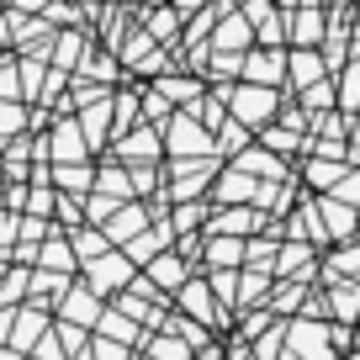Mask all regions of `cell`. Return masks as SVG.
Wrapping results in <instances>:
<instances>
[{"label": "cell", "instance_id": "6", "mask_svg": "<svg viewBox=\"0 0 360 360\" xmlns=\"http://www.w3.org/2000/svg\"><path fill=\"white\" fill-rule=\"evenodd\" d=\"M127 276H133V259H106V265H96L90 270V286H96V292H122L127 286Z\"/></svg>", "mask_w": 360, "mask_h": 360}, {"label": "cell", "instance_id": "24", "mask_svg": "<svg viewBox=\"0 0 360 360\" xmlns=\"http://www.w3.org/2000/svg\"><path fill=\"white\" fill-rule=\"evenodd\" d=\"M196 90H202V85H191V79H165V96H180V101L196 96Z\"/></svg>", "mask_w": 360, "mask_h": 360}, {"label": "cell", "instance_id": "13", "mask_svg": "<svg viewBox=\"0 0 360 360\" xmlns=\"http://www.w3.org/2000/svg\"><path fill=\"white\" fill-rule=\"evenodd\" d=\"M122 244H127V259H148L154 249L169 244V233H138V238H122Z\"/></svg>", "mask_w": 360, "mask_h": 360}, {"label": "cell", "instance_id": "25", "mask_svg": "<svg viewBox=\"0 0 360 360\" xmlns=\"http://www.w3.org/2000/svg\"><path fill=\"white\" fill-rule=\"evenodd\" d=\"M58 43H64V48H58V64H69V58H79V37H75V32H64V37H58Z\"/></svg>", "mask_w": 360, "mask_h": 360}, {"label": "cell", "instance_id": "2", "mask_svg": "<svg viewBox=\"0 0 360 360\" xmlns=\"http://www.w3.org/2000/svg\"><path fill=\"white\" fill-rule=\"evenodd\" d=\"M286 339H292V349H302V355H313V360H328V328H318V323H292L286 328Z\"/></svg>", "mask_w": 360, "mask_h": 360}, {"label": "cell", "instance_id": "27", "mask_svg": "<svg viewBox=\"0 0 360 360\" xmlns=\"http://www.w3.org/2000/svg\"><path fill=\"white\" fill-rule=\"evenodd\" d=\"M345 101H360V64L345 75Z\"/></svg>", "mask_w": 360, "mask_h": 360}, {"label": "cell", "instance_id": "17", "mask_svg": "<svg viewBox=\"0 0 360 360\" xmlns=\"http://www.w3.org/2000/svg\"><path fill=\"white\" fill-rule=\"evenodd\" d=\"M207 255H212V265H233V259H244V244L238 238H217Z\"/></svg>", "mask_w": 360, "mask_h": 360}, {"label": "cell", "instance_id": "28", "mask_svg": "<svg viewBox=\"0 0 360 360\" xmlns=\"http://www.w3.org/2000/svg\"><path fill=\"white\" fill-rule=\"evenodd\" d=\"M127 122H133V101L122 96V101H117V133H127Z\"/></svg>", "mask_w": 360, "mask_h": 360}, {"label": "cell", "instance_id": "30", "mask_svg": "<svg viewBox=\"0 0 360 360\" xmlns=\"http://www.w3.org/2000/svg\"><path fill=\"white\" fill-rule=\"evenodd\" d=\"M11 233H16V223H11V217H6V212H0V249L11 244Z\"/></svg>", "mask_w": 360, "mask_h": 360}, {"label": "cell", "instance_id": "3", "mask_svg": "<svg viewBox=\"0 0 360 360\" xmlns=\"http://www.w3.org/2000/svg\"><path fill=\"white\" fill-rule=\"evenodd\" d=\"M48 159H58V165H79V159H85V133H79V122H58L53 154Z\"/></svg>", "mask_w": 360, "mask_h": 360}, {"label": "cell", "instance_id": "22", "mask_svg": "<svg viewBox=\"0 0 360 360\" xmlns=\"http://www.w3.org/2000/svg\"><path fill=\"white\" fill-rule=\"evenodd\" d=\"M302 101H307V106H328V101H334V90L318 79V85H307V90H302Z\"/></svg>", "mask_w": 360, "mask_h": 360}, {"label": "cell", "instance_id": "4", "mask_svg": "<svg viewBox=\"0 0 360 360\" xmlns=\"http://www.w3.org/2000/svg\"><path fill=\"white\" fill-rule=\"evenodd\" d=\"M281 64H286V58L276 53V48H270V53H249L244 75H249V85H276V79H281Z\"/></svg>", "mask_w": 360, "mask_h": 360}, {"label": "cell", "instance_id": "15", "mask_svg": "<svg viewBox=\"0 0 360 360\" xmlns=\"http://www.w3.org/2000/svg\"><path fill=\"white\" fill-rule=\"evenodd\" d=\"M148 276H154L159 286H180V259H175V255L154 259V265H148Z\"/></svg>", "mask_w": 360, "mask_h": 360}, {"label": "cell", "instance_id": "8", "mask_svg": "<svg viewBox=\"0 0 360 360\" xmlns=\"http://www.w3.org/2000/svg\"><path fill=\"white\" fill-rule=\"evenodd\" d=\"M207 143H212V138H207L202 127L191 122V117H180V122H175V133H169V148H175L180 159H191V148H207Z\"/></svg>", "mask_w": 360, "mask_h": 360}, {"label": "cell", "instance_id": "5", "mask_svg": "<svg viewBox=\"0 0 360 360\" xmlns=\"http://www.w3.org/2000/svg\"><path fill=\"white\" fill-rule=\"evenodd\" d=\"M255 43V27L244 22V16H228L223 27H217V37H212V48H223V53H238V48H249Z\"/></svg>", "mask_w": 360, "mask_h": 360}, {"label": "cell", "instance_id": "33", "mask_svg": "<svg viewBox=\"0 0 360 360\" xmlns=\"http://www.w3.org/2000/svg\"><path fill=\"white\" fill-rule=\"evenodd\" d=\"M0 360H11V355H6V349H0Z\"/></svg>", "mask_w": 360, "mask_h": 360}, {"label": "cell", "instance_id": "9", "mask_svg": "<svg viewBox=\"0 0 360 360\" xmlns=\"http://www.w3.org/2000/svg\"><path fill=\"white\" fill-rule=\"evenodd\" d=\"M292 37H297V48H313L318 37H323V16H318V6L297 11V22H292Z\"/></svg>", "mask_w": 360, "mask_h": 360}, {"label": "cell", "instance_id": "29", "mask_svg": "<svg viewBox=\"0 0 360 360\" xmlns=\"http://www.w3.org/2000/svg\"><path fill=\"white\" fill-rule=\"evenodd\" d=\"M0 96H16V79H11V69L0 64Z\"/></svg>", "mask_w": 360, "mask_h": 360}, {"label": "cell", "instance_id": "20", "mask_svg": "<svg viewBox=\"0 0 360 360\" xmlns=\"http://www.w3.org/2000/svg\"><path fill=\"white\" fill-rule=\"evenodd\" d=\"M58 186H90V169L85 165H58Z\"/></svg>", "mask_w": 360, "mask_h": 360}, {"label": "cell", "instance_id": "16", "mask_svg": "<svg viewBox=\"0 0 360 360\" xmlns=\"http://www.w3.org/2000/svg\"><path fill=\"white\" fill-rule=\"evenodd\" d=\"M64 313H69V318H101L90 292H69V297H64Z\"/></svg>", "mask_w": 360, "mask_h": 360}, {"label": "cell", "instance_id": "23", "mask_svg": "<svg viewBox=\"0 0 360 360\" xmlns=\"http://www.w3.org/2000/svg\"><path fill=\"white\" fill-rule=\"evenodd\" d=\"M186 307H191V313H212V302H207V286H186Z\"/></svg>", "mask_w": 360, "mask_h": 360}, {"label": "cell", "instance_id": "32", "mask_svg": "<svg viewBox=\"0 0 360 360\" xmlns=\"http://www.w3.org/2000/svg\"><path fill=\"white\" fill-rule=\"evenodd\" d=\"M16 6H22V11H43L48 0H16Z\"/></svg>", "mask_w": 360, "mask_h": 360}, {"label": "cell", "instance_id": "11", "mask_svg": "<svg viewBox=\"0 0 360 360\" xmlns=\"http://www.w3.org/2000/svg\"><path fill=\"white\" fill-rule=\"evenodd\" d=\"M154 148H159V133H154V127H143V133H133L122 143V159H154Z\"/></svg>", "mask_w": 360, "mask_h": 360}, {"label": "cell", "instance_id": "31", "mask_svg": "<svg viewBox=\"0 0 360 360\" xmlns=\"http://www.w3.org/2000/svg\"><path fill=\"white\" fill-rule=\"evenodd\" d=\"M96 355H101V360H127V349H112V345H101Z\"/></svg>", "mask_w": 360, "mask_h": 360}, {"label": "cell", "instance_id": "10", "mask_svg": "<svg viewBox=\"0 0 360 360\" xmlns=\"http://www.w3.org/2000/svg\"><path fill=\"white\" fill-rule=\"evenodd\" d=\"M217 202H255V180H249L244 169L223 175V186H217Z\"/></svg>", "mask_w": 360, "mask_h": 360}, {"label": "cell", "instance_id": "19", "mask_svg": "<svg viewBox=\"0 0 360 360\" xmlns=\"http://www.w3.org/2000/svg\"><path fill=\"white\" fill-rule=\"evenodd\" d=\"M307 175H313V186H334L339 165H334V159H318V165H307Z\"/></svg>", "mask_w": 360, "mask_h": 360}, {"label": "cell", "instance_id": "21", "mask_svg": "<svg viewBox=\"0 0 360 360\" xmlns=\"http://www.w3.org/2000/svg\"><path fill=\"white\" fill-rule=\"evenodd\" d=\"M0 133H22V106L0 101Z\"/></svg>", "mask_w": 360, "mask_h": 360}, {"label": "cell", "instance_id": "14", "mask_svg": "<svg viewBox=\"0 0 360 360\" xmlns=\"http://www.w3.org/2000/svg\"><path fill=\"white\" fill-rule=\"evenodd\" d=\"M233 169H259V175H281V165L265 154V148H249V154H238V165Z\"/></svg>", "mask_w": 360, "mask_h": 360}, {"label": "cell", "instance_id": "26", "mask_svg": "<svg viewBox=\"0 0 360 360\" xmlns=\"http://www.w3.org/2000/svg\"><path fill=\"white\" fill-rule=\"evenodd\" d=\"M75 249H79V255H101V233H79Z\"/></svg>", "mask_w": 360, "mask_h": 360}, {"label": "cell", "instance_id": "7", "mask_svg": "<svg viewBox=\"0 0 360 360\" xmlns=\"http://www.w3.org/2000/svg\"><path fill=\"white\" fill-rule=\"evenodd\" d=\"M286 64H292V79H297L302 90H307V85H318V79H323V69H328L323 58L313 53V48H297V53L286 58Z\"/></svg>", "mask_w": 360, "mask_h": 360}, {"label": "cell", "instance_id": "12", "mask_svg": "<svg viewBox=\"0 0 360 360\" xmlns=\"http://www.w3.org/2000/svg\"><path fill=\"white\" fill-rule=\"evenodd\" d=\"M318 212H323V223L334 228V233L355 228V207H345V202H328V196H323V207H318Z\"/></svg>", "mask_w": 360, "mask_h": 360}, {"label": "cell", "instance_id": "18", "mask_svg": "<svg viewBox=\"0 0 360 360\" xmlns=\"http://www.w3.org/2000/svg\"><path fill=\"white\" fill-rule=\"evenodd\" d=\"M117 233H143V212H138V207H127L122 217H112V238Z\"/></svg>", "mask_w": 360, "mask_h": 360}, {"label": "cell", "instance_id": "1", "mask_svg": "<svg viewBox=\"0 0 360 360\" xmlns=\"http://www.w3.org/2000/svg\"><path fill=\"white\" fill-rule=\"evenodd\" d=\"M270 112H276V90H270V85H244V90H233V117H238L244 127L270 122Z\"/></svg>", "mask_w": 360, "mask_h": 360}]
</instances>
